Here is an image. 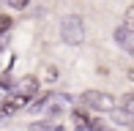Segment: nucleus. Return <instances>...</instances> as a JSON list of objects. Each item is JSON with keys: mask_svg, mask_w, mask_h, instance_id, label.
Here are the masks:
<instances>
[{"mask_svg": "<svg viewBox=\"0 0 134 131\" xmlns=\"http://www.w3.org/2000/svg\"><path fill=\"white\" fill-rule=\"evenodd\" d=\"M60 38L66 46H80L85 41V19L80 14H66L60 19Z\"/></svg>", "mask_w": 134, "mask_h": 131, "instance_id": "1", "label": "nucleus"}, {"mask_svg": "<svg viewBox=\"0 0 134 131\" xmlns=\"http://www.w3.org/2000/svg\"><path fill=\"white\" fill-rule=\"evenodd\" d=\"M80 104L82 109H93V112H112L115 109V96L112 93H104V90H85L80 96Z\"/></svg>", "mask_w": 134, "mask_h": 131, "instance_id": "2", "label": "nucleus"}, {"mask_svg": "<svg viewBox=\"0 0 134 131\" xmlns=\"http://www.w3.org/2000/svg\"><path fill=\"white\" fill-rule=\"evenodd\" d=\"M69 104H71V98L66 96V93H47V104H44V117L47 120H52V117H58V115H63L66 109H69Z\"/></svg>", "mask_w": 134, "mask_h": 131, "instance_id": "3", "label": "nucleus"}, {"mask_svg": "<svg viewBox=\"0 0 134 131\" xmlns=\"http://www.w3.org/2000/svg\"><path fill=\"white\" fill-rule=\"evenodd\" d=\"M14 93H19V96H25V98H33V96H38V76L27 74V76H22V79H16V85H14Z\"/></svg>", "mask_w": 134, "mask_h": 131, "instance_id": "4", "label": "nucleus"}, {"mask_svg": "<svg viewBox=\"0 0 134 131\" xmlns=\"http://www.w3.org/2000/svg\"><path fill=\"white\" fill-rule=\"evenodd\" d=\"M115 41H118V46H120V49H126V52H134V44H131V33L126 30L123 25H120L118 30H115Z\"/></svg>", "mask_w": 134, "mask_h": 131, "instance_id": "5", "label": "nucleus"}, {"mask_svg": "<svg viewBox=\"0 0 134 131\" xmlns=\"http://www.w3.org/2000/svg\"><path fill=\"white\" fill-rule=\"evenodd\" d=\"M71 120H74V128H88L90 126V120H93V117L88 115V109H71Z\"/></svg>", "mask_w": 134, "mask_h": 131, "instance_id": "6", "label": "nucleus"}, {"mask_svg": "<svg viewBox=\"0 0 134 131\" xmlns=\"http://www.w3.org/2000/svg\"><path fill=\"white\" fill-rule=\"evenodd\" d=\"M118 104H120V112H126V115H134V90L131 93H126V96H120V101H118Z\"/></svg>", "mask_w": 134, "mask_h": 131, "instance_id": "7", "label": "nucleus"}, {"mask_svg": "<svg viewBox=\"0 0 134 131\" xmlns=\"http://www.w3.org/2000/svg\"><path fill=\"white\" fill-rule=\"evenodd\" d=\"M123 27H126L129 33H134V5L126 8V14H123Z\"/></svg>", "mask_w": 134, "mask_h": 131, "instance_id": "8", "label": "nucleus"}, {"mask_svg": "<svg viewBox=\"0 0 134 131\" xmlns=\"http://www.w3.org/2000/svg\"><path fill=\"white\" fill-rule=\"evenodd\" d=\"M27 128H30V131H55V128H52V123L47 120V117H44V120H36V123H30Z\"/></svg>", "mask_w": 134, "mask_h": 131, "instance_id": "9", "label": "nucleus"}, {"mask_svg": "<svg viewBox=\"0 0 134 131\" xmlns=\"http://www.w3.org/2000/svg\"><path fill=\"white\" fill-rule=\"evenodd\" d=\"M11 25H14V19H11L8 14H0V35L8 33V30H11Z\"/></svg>", "mask_w": 134, "mask_h": 131, "instance_id": "10", "label": "nucleus"}, {"mask_svg": "<svg viewBox=\"0 0 134 131\" xmlns=\"http://www.w3.org/2000/svg\"><path fill=\"white\" fill-rule=\"evenodd\" d=\"M44 79L47 82H55V79H58V68H55V66H44Z\"/></svg>", "mask_w": 134, "mask_h": 131, "instance_id": "11", "label": "nucleus"}, {"mask_svg": "<svg viewBox=\"0 0 134 131\" xmlns=\"http://www.w3.org/2000/svg\"><path fill=\"white\" fill-rule=\"evenodd\" d=\"M88 128H90V131H109V128H107V123H104V120H96V117L90 120V126H88Z\"/></svg>", "mask_w": 134, "mask_h": 131, "instance_id": "12", "label": "nucleus"}, {"mask_svg": "<svg viewBox=\"0 0 134 131\" xmlns=\"http://www.w3.org/2000/svg\"><path fill=\"white\" fill-rule=\"evenodd\" d=\"M5 3H8L11 8H25V5L30 3V0H5Z\"/></svg>", "mask_w": 134, "mask_h": 131, "instance_id": "13", "label": "nucleus"}, {"mask_svg": "<svg viewBox=\"0 0 134 131\" xmlns=\"http://www.w3.org/2000/svg\"><path fill=\"white\" fill-rule=\"evenodd\" d=\"M129 79H134V66H131V68H129Z\"/></svg>", "mask_w": 134, "mask_h": 131, "instance_id": "14", "label": "nucleus"}, {"mask_svg": "<svg viewBox=\"0 0 134 131\" xmlns=\"http://www.w3.org/2000/svg\"><path fill=\"white\" fill-rule=\"evenodd\" d=\"M129 128H131V131H134V117H131V120H129Z\"/></svg>", "mask_w": 134, "mask_h": 131, "instance_id": "15", "label": "nucleus"}, {"mask_svg": "<svg viewBox=\"0 0 134 131\" xmlns=\"http://www.w3.org/2000/svg\"><path fill=\"white\" fill-rule=\"evenodd\" d=\"M74 131H90V128H74Z\"/></svg>", "mask_w": 134, "mask_h": 131, "instance_id": "16", "label": "nucleus"}, {"mask_svg": "<svg viewBox=\"0 0 134 131\" xmlns=\"http://www.w3.org/2000/svg\"><path fill=\"white\" fill-rule=\"evenodd\" d=\"M55 131H66V128H55Z\"/></svg>", "mask_w": 134, "mask_h": 131, "instance_id": "17", "label": "nucleus"}, {"mask_svg": "<svg viewBox=\"0 0 134 131\" xmlns=\"http://www.w3.org/2000/svg\"><path fill=\"white\" fill-rule=\"evenodd\" d=\"M131 55H134V52H131Z\"/></svg>", "mask_w": 134, "mask_h": 131, "instance_id": "18", "label": "nucleus"}]
</instances>
